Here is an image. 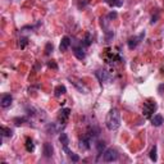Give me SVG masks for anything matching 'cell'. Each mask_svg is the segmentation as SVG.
Returning <instances> with one entry per match:
<instances>
[{"instance_id": "7a4b0ae2", "label": "cell", "mask_w": 164, "mask_h": 164, "mask_svg": "<svg viewBox=\"0 0 164 164\" xmlns=\"http://www.w3.org/2000/svg\"><path fill=\"white\" fill-rule=\"evenodd\" d=\"M103 159L105 162H115L117 159H118V151L115 149H113V147L107 149L103 153Z\"/></svg>"}, {"instance_id": "3957f363", "label": "cell", "mask_w": 164, "mask_h": 164, "mask_svg": "<svg viewBox=\"0 0 164 164\" xmlns=\"http://www.w3.org/2000/svg\"><path fill=\"white\" fill-rule=\"evenodd\" d=\"M157 103L155 101H146L145 104H144V114H145L146 118H150L151 114L157 110Z\"/></svg>"}, {"instance_id": "277c9868", "label": "cell", "mask_w": 164, "mask_h": 164, "mask_svg": "<svg viewBox=\"0 0 164 164\" xmlns=\"http://www.w3.org/2000/svg\"><path fill=\"white\" fill-rule=\"evenodd\" d=\"M144 37H145V32L142 31V32L140 33L139 36H134V37L128 38V48H130V49H135L136 46L140 44V41H141Z\"/></svg>"}, {"instance_id": "30bf717a", "label": "cell", "mask_w": 164, "mask_h": 164, "mask_svg": "<svg viewBox=\"0 0 164 164\" xmlns=\"http://www.w3.org/2000/svg\"><path fill=\"white\" fill-rule=\"evenodd\" d=\"M96 77L99 78L100 82H105L108 80V73H107V71H104V69H99V71L96 72Z\"/></svg>"}, {"instance_id": "d6986e66", "label": "cell", "mask_w": 164, "mask_h": 164, "mask_svg": "<svg viewBox=\"0 0 164 164\" xmlns=\"http://www.w3.org/2000/svg\"><path fill=\"white\" fill-rule=\"evenodd\" d=\"M150 159L153 162H157V146H154L150 151Z\"/></svg>"}, {"instance_id": "e0dca14e", "label": "cell", "mask_w": 164, "mask_h": 164, "mask_svg": "<svg viewBox=\"0 0 164 164\" xmlns=\"http://www.w3.org/2000/svg\"><path fill=\"white\" fill-rule=\"evenodd\" d=\"M26 149H27V151H33V149H35V145H33L32 140L27 139V141H26Z\"/></svg>"}, {"instance_id": "9c48e42d", "label": "cell", "mask_w": 164, "mask_h": 164, "mask_svg": "<svg viewBox=\"0 0 164 164\" xmlns=\"http://www.w3.org/2000/svg\"><path fill=\"white\" fill-rule=\"evenodd\" d=\"M164 122V119H163V117L160 114H155L153 118H151V124L155 127H159V126H162Z\"/></svg>"}, {"instance_id": "8992f818", "label": "cell", "mask_w": 164, "mask_h": 164, "mask_svg": "<svg viewBox=\"0 0 164 164\" xmlns=\"http://www.w3.org/2000/svg\"><path fill=\"white\" fill-rule=\"evenodd\" d=\"M12 101H13V97H12V95L7 94V95H3L0 104H1L3 108H8V107H10V105H12Z\"/></svg>"}, {"instance_id": "cb8c5ba5", "label": "cell", "mask_w": 164, "mask_h": 164, "mask_svg": "<svg viewBox=\"0 0 164 164\" xmlns=\"http://www.w3.org/2000/svg\"><path fill=\"white\" fill-rule=\"evenodd\" d=\"M108 17L109 18H117V13H115V12H112V13H109Z\"/></svg>"}, {"instance_id": "7402d4cb", "label": "cell", "mask_w": 164, "mask_h": 164, "mask_svg": "<svg viewBox=\"0 0 164 164\" xmlns=\"http://www.w3.org/2000/svg\"><path fill=\"white\" fill-rule=\"evenodd\" d=\"M53 52V45L52 44H46V49H45V53L46 54H50Z\"/></svg>"}, {"instance_id": "ffe728a7", "label": "cell", "mask_w": 164, "mask_h": 164, "mask_svg": "<svg viewBox=\"0 0 164 164\" xmlns=\"http://www.w3.org/2000/svg\"><path fill=\"white\" fill-rule=\"evenodd\" d=\"M91 35L90 33H86V36H85V38H83V45L85 46H89L90 44H91Z\"/></svg>"}, {"instance_id": "ba28073f", "label": "cell", "mask_w": 164, "mask_h": 164, "mask_svg": "<svg viewBox=\"0 0 164 164\" xmlns=\"http://www.w3.org/2000/svg\"><path fill=\"white\" fill-rule=\"evenodd\" d=\"M73 54H75L76 58H77V59H80V60L85 59V57H86V54L83 52V49H82V46H75V48H73Z\"/></svg>"}, {"instance_id": "603a6c76", "label": "cell", "mask_w": 164, "mask_h": 164, "mask_svg": "<svg viewBox=\"0 0 164 164\" xmlns=\"http://www.w3.org/2000/svg\"><path fill=\"white\" fill-rule=\"evenodd\" d=\"M21 42H19V45H21V48H25V45L27 44V38H21V40H19Z\"/></svg>"}, {"instance_id": "44dd1931", "label": "cell", "mask_w": 164, "mask_h": 164, "mask_svg": "<svg viewBox=\"0 0 164 164\" xmlns=\"http://www.w3.org/2000/svg\"><path fill=\"white\" fill-rule=\"evenodd\" d=\"M96 147H97V151H99V153H101V151L104 150V147H105V144L104 142H97L96 144Z\"/></svg>"}, {"instance_id": "5bb4252c", "label": "cell", "mask_w": 164, "mask_h": 164, "mask_svg": "<svg viewBox=\"0 0 164 164\" xmlns=\"http://www.w3.org/2000/svg\"><path fill=\"white\" fill-rule=\"evenodd\" d=\"M64 150H65V153L68 154V157H69V159H71L72 162H78V160H80V157H78V155H76L75 153H72V151L69 150L67 146H64Z\"/></svg>"}, {"instance_id": "8fae6325", "label": "cell", "mask_w": 164, "mask_h": 164, "mask_svg": "<svg viewBox=\"0 0 164 164\" xmlns=\"http://www.w3.org/2000/svg\"><path fill=\"white\" fill-rule=\"evenodd\" d=\"M90 146H91V145H90V140L87 137H82L80 140V147L82 150H89Z\"/></svg>"}, {"instance_id": "4fadbf2b", "label": "cell", "mask_w": 164, "mask_h": 164, "mask_svg": "<svg viewBox=\"0 0 164 164\" xmlns=\"http://www.w3.org/2000/svg\"><path fill=\"white\" fill-rule=\"evenodd\" d=\"M69 113H71V109L65 108L63 110H60V114H59V119H62V122H65L69 117Z\"/></svg>"}, {"instance_id": "d4e9b609", "label": "cell", "mask_w": 164, "mask_h": 164, "mask_svg": "<svg viewBox=\"0 0 164 164\" xmlns=\"http://www.w3.org/2000/svg\"><path fill=\"white\" fill-rule=\"evenodd\" d=\"M49 67H50V68H54V69H57V64H55V63H54V62L52 60V62H50V63H49Z\"/></svg>"}, {"instance_id": "ac0fdd59", "label": "cell", "mask_w": 164, "mask_h": 164, "mask_svg": "<svg viewBox=\"0 0 164 164\" xmlns=\"http://www.w3.org/2000/svg\"><path fill=\"white\" fill-rule=\"evenodd\" d=\"M112 7H120L123 4V0H107Z\"/></svg>"}, {"instance_id": "9a60e30c", "label": "cell", "mask_w": 164, "mask_h": 164, "mask_svg": "<svg viewBox=\"0 0 164 164\" xmlns=\"http://www.w3.org/2000/svg\"><path fill=\"white\" fill-rule=\"evenodd\" d=\"M59 141H60V144H63V146H67L68 144H69V139H68V136H67V134H60V136H59Z\"/></svg>"}, {"instance_id": "5b68a950", "label": "cell", "mask_w": 164, "mask_h": 164, "mask_svg": "<svg viewBox=\"0 0 164 164\" xmlns=\"http://www.w3.org/2000/svg\"><path fill=\"white\" fill-rule=\"evenodd\" d=\"M42 150H44V155L46 158H52L53 154H54V147L50 142H45L44 144V147H42Z\"/></svg>"}, {"instance_id": "52a82bcc", "label": "cell", "mask_w": 164, "mask_h": 164, "mask_svg": "<svg viewBox=\"0 0 164 164\" xmlns=\"http://www.w3.org/2000/svg\"><path fill=\"white\" fill-rule=\"evenodd\" d=\"M69 45H71V38H69L68 36H64L63 38H62V41H60L59 50H60V52H65V50L69 48Z\"/></svg>"}, {"instance_id": "6da1fadb", "label": "cell", "mask_w": 164, "mask_h": 164, "mask_svg": "<svg viewBox=\"0 0 164 164\" xmlns=\"http://www.w3.org/2000/svg\"><path fill=\"white\" fill-rule=\"evenodd\" d=\"M105 126L109 131H115L118 130L120 126V114L119 110L115 108H113L109 110V113L107 114V119H105Z\"/></svg>"}, {"instance_id": "2e32d148", "label": "cell", "mask_w": 164, "mask_h": 164, "mask_svg": "<svg viewBox=\"0 0 164 164\" xmlns=\"http://www.w3.org/2000/svg\"><path fill=\"white\" fill-rule=\"evenodd\" d=\"M0 132H1L3 136H12V135H13V131H12L10 128H7V127H4V126L0 128Z\"/></svg>"}, {"instance_id": "7c38bea8", "label": "cell", "mask_w": 164, "mask_h": 164, "mask_svg": "<svg viewBox=\"0 0 164 164\" xmlns=\"http://www.w3.org/2000/svg\"><path fill=\"white\" fill-rule=\"evenodd\" d=\"M54 92H55V96H57V97H59V96L64 95V94L67 92V89H65V86L59 85V86H57V87H55V90H54Z\"/></svg>"}]
</instances>
